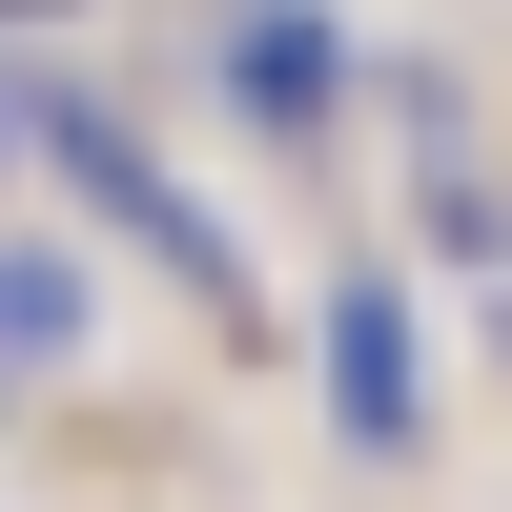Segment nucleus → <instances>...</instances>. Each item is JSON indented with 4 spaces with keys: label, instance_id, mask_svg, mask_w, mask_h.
<instances>
[{
    "label": "nucleus",
    "instance_id": "nucleus-3",
    "mask_svg": "<svg viewBox=\"0 0 512 512\" xmlns=\"http://www.w3.org/2000/svg\"><path fill=\"white\" fill-rule=\"evenodd\" d=\"M62 349H82V267L62 246H0V390H41Z\"/></svg>",
    "mask_w": 512,
    "mask_h": 512
},
{
    "label": "nucleus",
    "instance_id": "nucleus-2",
    "mask_svg": "<svg viewBox=\"0 0 512 512\" xmlns=\"http://www.w3.org/2000/svg\"><path fill=\"white\" fill-rule=\"evenodd\" d=\"M328 410H349V431H410V308H390V287L328 308Z\"/></svg>",
    "mask_w": 512,
    "mask_h": 512
},
{
    "label": "nucleus",
    "instance_id": "nucleus-4",
    "mask_svg": "<svg viewBox=\"0 0 512 512\" xmlns=\"http://www.w3.org/2000/svg\"><path fill=\"white\" fill-rule=\"evenodd\" d=\"M226 82H246V103H287V123H308V103H328L349 62H328V21H308V0H246V21H226Z\"/></svg>",
    "mask_w": 512,
    "mask_h": 512
},
{
    "label": "nucleus",
    "instance_id": "nucleus-5",
    "mask_svg": "<svg viewBox=\"0 0 512 512\" xmlns=\"http://www.w3.org/2000/svg\"><path fill=\"white\" fill-rule=\"evenodd\" d=\"M0 164H21V103H0Z\"/></svg>",
    "mask_w": 512,
    "mask_h": 512
},
{
    "label": "nucleus",
    "instance_id": "nucleus-1",
    "mask_svg": "<svg viewBox=\"0 0 512 512\" xmlns=\"http://www.w3.org/2000/svg\"><path fill=\"white\" fill-rule=\"evenodd\" d=\"M21 144H41V164H62V185H82V205H103V226H123V246H164V267H185V287H205V308H246V246H226V226H205V205H185V185H164V164H144V144H123V123H103V103H21Z\"/></svg>",
    "mask_w": 512,
    "mask_h": 512
}]
</instances>
